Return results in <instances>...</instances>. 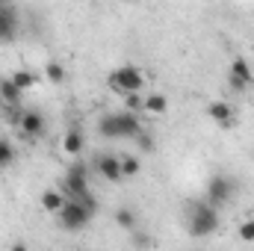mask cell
Returning <instances> with one entry per match:
<instances>
[{
    "label": "cell",
    "mask_w": 254,
    "mask_h": 251,
    "mask_svg": "<svg viewBox=\"0 0 254 251\" xmlns=\"http://www.w3.org/2000/svg\"><path fill=\"white\" fill-rule=\"evenodd\" d=\"M222 225V216H219V207H213L207 198L204 201H190L187 207V234L195 240H207L219 231Z\"/></svg>",
    "instance_id": "cell-1"
},
{
    "label": "cell",
    "mask_w": 254,
    "mask_h": 251,
    "mask_svg": "<svg viewBox=\"0 0 254 251\" xmlns=\"http://www.w3.org/2000/svg\"><path fill=\"white\" fill-rule=\"evenodd\" d=\"M57 219H60V225H63L65 231L77 234V231H83V228H86V225L95 219V213H92L86 204H80L77 198H68V195H65V204L60 207Z\"/></svg>",
    "instance_id": "cell-2"
},
{
    "label": "cell",
    "mask_w": 254,
    "mask_h": 251,
    "mask_svg": "<svg viewBox=\"0 0 254 251\" xmlns=\"http://www.w3.org/2000/svg\"><path fill=\"white\" fill-rule=\"evenodd\" d=\"M107 86H110V92H116V95L142 92V89H145V74H142L136 65H122V68H116V71L107 77Z\"/></svg>",
    "instance_id": "cell-3"
},
{
    "label": "cell",
    "mask_w": 254,
    "mask_h": 251,
    "mask_svg": "<svg viewBox=\"0 0 254 251\" xmlns=\"http://www.w3.org/2000/svg\"><path fill=\"white\" fill-rule=\"evenodd\" d=\"M89 172H92L89 163L80 160V157H74V163L65 169L60 189H63L65 195H83V192H89Z\"/></svg>",
    "instance_id": "cell-4"
},
{
    "label": "cell",
    "mask_w": 254,
    "mask_h": 251,
    "mask_svg": "<svg viewBox=\"0 0 254 251\" xmlns=\"http://www.w3.org/2000/svg\"><path fill=\"white\" fill-rule=\"evenodd\" d=\"M204 198L213 204V207H228L234 198H237V181L234 178H228V175H213L210 181H207V192H204Z\"/></svg>",
    "instance_id": "cell-5"
},
{
    "label": "cell",
    "mask_w": 254,
    "mask_h": 251,
    "mask_svg": "<svg viewBox=\"0 0 254 251\" xmlns=\"http://www.w3.org/2000/svg\"><path fill=\"white\" fill-rule=\"evenodd\" d=\"M252 83H254L252 63H249L246 57H237V60H231V71H228V86H231V92L243 95V92H246Z\"/></svg>",
    "instance_id": "cell-6"
},
{
    "label": "cell",
    "mask_w": 254,
    "mask_h": 251,
    "mask_svg": "<svg viewBox=\"0 0 254 251\" xmlns=\"http://www.w3.org/2000/svg\"><path fill=\"white\" fill-rule=\"evenodd\" d=\"M18 133H21L24 139H45V133H48V119H45V113L36 110V107L24 110L21 125H18Z\"/></svg>",
    "instance_id": "cell-7"
},
{
    "label": "cell",
    "mask_w": 254,
    "mask_h": 251,
    "mask_svg": "<svg viewBox=\"0 0 254 251\" xmlns=\"http://www.w3.org/2000/svg\"><path fill=\"white\" fill-rule=\"evenodd\" d=\"M21 33V15L12 3H0V45L15 42Z\"/></svg>",
    "instance_id": "cell-8"
},
{
    "label": "cell",
    "mask_w": 254,
    "mask_h": 251,
    "mask_svg": "<svg viewBox=\"0 0 254 251\" xmlns=\"http://www.w3.org/2000/svg\"><path fill=\"white\" fill-rule=\"evenodd\" d=\"M95 172L107 184H122L125 181V175H122V157L119 154H98L95 157Z\"/></svg>",
    "instance_id": "cell-9"
},
{
    "label": "cell",
    "mask_w": 254,
    "mask_h": 251,
    "mask_svg": "<svg viewBox=\"0 0 254 251\" xmlns=\"http://www.w3.org/2000/svg\"><path fill=\"white\" fill-rule=\"evenodd\" d=\"M207 116L222 127V130L234 127V119H237V113H234V107H231L228 101H210V104H207Z\"/></svg>",
    "instance_id": "cell-10"
},
{
    "label": "cell",
    "mask_w": 254,
    "mask_h": 251,
    "mask_svg": "<svg viewBox=\"0 0 254 251\" xmlns=\"http://www.w3.org/2000/svg\"><path fill=\"white\" fill-rule=\"evenodd\" d=\"M63 151L68 157H83V151H86V136H83L80 127H68L63 133Z\"/></svg>",
    "instance_id": "cell-11"
},
{
    "label": "cell",
    "mask_w": 254,
    "mask_h": 251,
    "mask_svg": "<svg viewBox=\"0 0 254 251\" xmlns=\"http://www.w3.org/2000/svg\"><path fill=\"white\" fill-rule=\"evenodd\" d=\"M142 130V122H139V113H130V110H122L119 113V133L122 139H136V133Z\"/></svg>",
    "instance_id": "cell-12"
},
{
    "label": "cell",
    "mask_w": 254,
    "mask_h": 251,
    "mask_svg": "<svg viewBox=\"0 0 254 251\" xmlns=\"http://www.w3.org/2000/svg\"><path fill=\"white\" fill-rule=\"evenodd\" d=\"M39 204H42V210H45V213L57 216V213H60V207L65 204V192H63V189H45V192H42V198H39Z\"/></svg>",
    "instance_id": "cell-13"
},
{
    "label": "cell",
    "mask_w": 254,
    "mask_h": 251,
    "mask_svg": "<svg viewBox=\"0 0 254 251\" xmlns=\"http://www.w3.org/2000/svg\"><path fill=\"white\" fill-rule=\"evenodd\" d=\"M98 133L104 139H122V133H119V113H104L98 119Z\"/></svg>",
    "instance_id": "cell-14"
},
{
    "label": "cell",
    "mask_w": 254,
    "mask_h": 251,
    "mask_svg": "<svg viewBox=\"0 0 254 251\" xmlns=\"http://www.w3.org/2000/svg\"><path fill=\"white\" fill-rule=\"evenodd\" d=\"M9 77H12V83H15L21 92H27V89H33V86H39V74H36V71H30V68H18V71H12Z\"/></svg>",
    "instance_id": "cell-15"
},
{
    "label": "cell",
    "mask_w": 254,
    "mask_h": 251,
    "mask_svg": "<svg viewBox=\"0 0 254 251\" xmlns=\"http://www.w3.org/2000/svg\"><path fill=\"white\" fill-rule=\"evenodd\" d=\"M116 225H119V228H125L127 234H130V231H133V228H139V216H136V210H133V207H119V210H116Z\"/></svg>",
    "instance_id": "cell-16"
},
{
    "label": "cell",
    "mask_w": 254,
    "mask_h": 251,
    "mask_svg": "<svg viewBox=\"0 0 254 251\" xmlns=\"http://www.w3.org/2000/svg\"><path fill=\"white\" fill-rule=\"evenodd\" d=\"M166 110H169V98H166V95H160V92L145 95V113H151V116H163Z\"/></svg>",
    "instance_id": "cell-17"
},
{
    "label": "cell",
    "mask_w": 254,
    "mask_h": 251,
    "mask_svg": "<svg viewBox=\"0 0 254 251\" xmlns=\"http://www.w3.org/2000/svg\"><path fill=\"white\" fill-rule=\"evenodd\" d=\"M21 95H24V92L12 83V77H3V80H0V101H3V104H21Z\"/></svg>",
    "instance_id": "cell-18"
},
{
    "label": "cell",
    "mask_w": 254,
    "mask_h": 251,
    "mask_svg": "<svg viewBox=\"0 0 254 251\" xmlns=\"http://www.w3.org/2000/svg\"><path fill=\"white\" fill-rule=\"evenodd\" d=\"M15 157H18L15 142H12L9 136H0V172H3V169H9V166L15 163Z\"/></svg>",
    "instance_id": "cell-19"
},
{
    "label": "cell",
    "mask_w": 254,
    "mask_h": 251,
    "mask_svg": "<svg viewBox=\"0 0 254 251\" xmlns=\"http://www.w3.org/2000/svg\"><path fill=\"white\" fill-rule=\"evenodd\" d=\"M133 142H136V148H139L142 154H154V151H157V139H154V133H151V130H145V127L136 133V139H133Z\"/></svg>",
    "instance_id": "cell-20"
},
{
    "label": "cell",
    "mask_w": 254,
    "mask_h": 251,
    "mask_svg": "<svg viewBox=\"0 0 254 251\" xmlns=\"http://www.w3.org/2000/svg\"><path fill=\"white\" fill-rule=\"evenodd\" d=\"M45 77H48V83H54V86L65 83V65L57 63V60H48V63H45Z\"/></svg>",
    "instance_id": "cell-21"
},
{
    "label": "cell",
    "mask_w": 254,
    "mask_h": 251,
    "mask_svg": "<svg viewBox=\"0 0 254 251\" xmlns=\"http://www.w3.org/2000/svg\"><path fill=\"white\" fill-rule=\"evenodd\" d=\"M21 116H24V107H21V104H3V119H6V125H9V127H15V130H18Z\"/></svg>",
    "instance_id": "cell-22"
},
{
    "label": "cell",
    "mask_w": 254,
    "mask_h": 251,
    "mask_svg": "<svg viewBox=\"0 0 254 251\" xmlns=\"http://www.w3.org/2000/svg\"><path fill=\"white\" fill-rule=\"evenodd\" d=\"M122 98H125V110H130V113H145V95L142 92H127Z\"/></svg>",
    "instance_id": "cell-23"
},
{
    "label": "cell",
    "mask_w": 254,
    "mask_h": 251,
    "mask_svg": "<svg viewBox=\"0 0 254 251\" xmlns=\"http://www.w3.org/2000/svg\"><path fill=\"white\" fill-rule=\"evenodd\" d=\"M139 172H142V160L139 157H122V175H125V181L136 178Z\"/></svg>",
    "instance_id": "cell-24"
},
{
    "label": "cell",
    "mask_w": 254,
    "mask_h": 251,
    "mask_svg": "<svg viewBox=\"0 0 254 251\" xmlns=\"http://www.w3.org/2000/svg\"><path fill=\"white\" fill-rule=\"evenodd\" d=\"M237 237H240L243 243H254V219H246V222L240 225V231H237Z\"/></svg>",
    "instance_id": "cell-25"
},
{
    "label": "cell",
    "mask_w": 254,
    "mask_h": 251,
    "mask_svg": "<svg viewBox=\"0 0 254 251\" xmlns=\"http://www.w3.org/2000/svg\"><path fill=\"white\" fill-rule=\"evenodd\" d=\"M130 234H133V243H136V246H151V237H145V234H139V228H133Z\"/></svg>",
    "instance_id": "cell-26"
},
{
    "label": "cell",
    "mask_w": 254,
    "mask_h": 251,
    "mask_svg": "<svg viewBox=\"0 0 254 251\" xmlns=\"http://www.w3.org/2000/svg\"><path fill=\"white\" fill-rule=\"evenodd\" d=\"M0 3H12V0H0Z\"/></svg>",
    "instance_id": "cell-27"
},
{
    "label": "cell",
    "mask_w": 254,
    "mask_h": 251,
    "mask_svg": "<svg viewBox=\"0 0 254 251\" xmlns=\"http://www.w3.org/2000/svg\"><path fill=\"white\" fill-rule=\"evenodd\" d=\"M125 3H133V0H125Z\"/></svg>",
    "instance_id": "cell-28"
}]
</instances>
